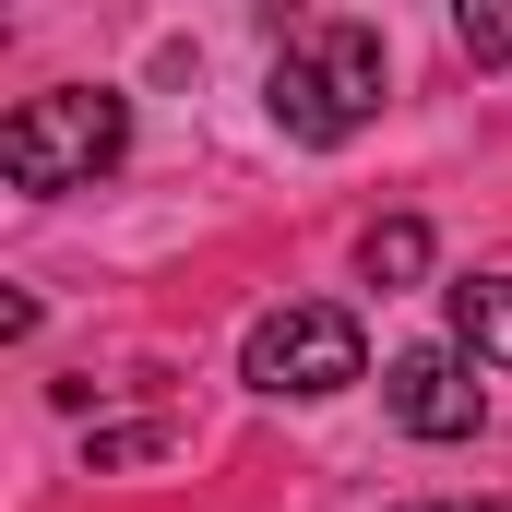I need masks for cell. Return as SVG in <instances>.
<instances>
[{
  "label": "cell",
  "mask_w": 512,
  "mask_h": 512,
  "mask_svg": "<svg viewBox=\"0 0 512 512\" xmlns=\"http://www.w3.org/2000/svg\"><path fill=\"white\" fill-rule=\"evenodd\" d=\"M429 512H512V501H429Z\"/></svg>",
  "instance_id": "8"
},
{
  "label": "cell",
  "mask_w": 512,
  "mask_h": 512,
  "mask_svg": "<svg viewBox=\"0 0 512 512\" xmlns=\"http://www.w3.org/2000/svg\"><path fill=\"white\" fill-rule=\"evenodd\" d=\"M382 405H393V429H417V441H477V417H489V393H477V370L453 346H405L382 370Z\"/></svg>",
  "instance_id": "4"
},
{
  "label": "cell",
  "mask_w": 512,
  "mask_h": 512,
  "mask_svg": "<svg viewBox=\"0 0 512 512\" xmlns=\"http://www.w3.org/2000/svg\"><path fill=\"white\" fill-rule=\"evenodd\" d=\"M382 84H393V60H382V36L370 24H310L286 60H274V131L286 143H346V131H370L382 120Z\"/></svg>",
  "instance_id": "2"
},
{
  "label": "cell",
  "mask_w": 512,
  "mask_h": 512,
  "mask_svg": "<svg viewBox=\"0 0 512 512\" xmlns=\"http://www.w3.org/2000/svg\"><path fill=\"white\" fill-rule=\"evenodd\" d=\"M239 370H251V393H346L370 382V346H358V322L346 310H322V298H286V310H262L251 346H239Z\"/></svg>",
  "instance_id": "3"
},
{
  "label": "cell",
  "mask_w": 512,
  "mask_h": 512,
  "mask_svg": "<svg viewBox=\"0 0 512 512\" xmlns=\"http://www.w3.org/2000/svg\"><path fill=\"white\" fill-rule=\"evenodd\" d=\"M358 274H370V286H417V274H429V227H417V215H382V227L358 239Z\"/></svg>",
  "instance_id": "6"
},
{
  "label": "cell",
  "mask_w": 512,
  "mask_h": 512,
  "mask_svg": "<svg viewBox=\"0 0 512 512\" xmlns=\"http://www.w3.org/2000/svg\"><path fill=\"white\" fill-rule=\"evenodd\" d=\"M453 334H465V358H501L512 370V274H465L453 286Z\"/></svg>",
  "instance_id": "5"
},
{
  "label": "cell",
  "mask_w": 512,
  "mask_h": 512,
  "mask_svg": "<svg viewBox=\"0 0 512 512\" xmlns=\"http://www.w3.org/2000/svg\"><path fill=\"white\" fill-rule=\"evenodd\" d=\"M120 155H131V108L108 84H48L0 120V179L12 191H96Z\"/></svg>",
  "instance_id": "1"
},
{
  "label": "cell",
  "mask_w": 512,
  "mask_h": 512,
  "mask_svg": "<svg viewBox=\"0 0 512 512\" xmlns=\"http://www.w3.org/2000/svg\"><path fill=\"white\" fill-rule=\"evenodd\" d=\"M453 36L465 60H512V0H453Z\"/></svg>",
  "instance_id": "7"
}]
</instances>
